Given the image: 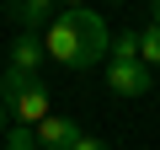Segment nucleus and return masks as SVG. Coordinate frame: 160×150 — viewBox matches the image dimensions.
I'll return each instance as SVG.
<instances>
[{"label":"nucleus","mask_w":160,"mask_h":150,"mask_svg":"<svg viewBox=\"0 0 160 150\" xmlns=\"http://www.w3.org/2000/svg\"><path fill=\"white\" fill-rule=\"evenodd\" d=\"M107 59H139V32H112ZM139 64H144V59H139Z\"/></svg>","instance_id":"nucleus-8"},{"label":"nucleus","mask_w":160,"mask_h":150,"mask_svg":"<svg viewBox=\"0 0 160 150\" xmlns=\"http://www.w3.org/2000/svg\"><path fill=\"white\" fill-rule=\"evenodd\" d=\"M64 11H80V0H64Z\"/></svg>","instance_id":"nucleus-13"},{"label":"nucleus","mask_w":160,"mask_h":150,"mask_svg":"<svg viewBox=\"0 0 160 150\" xmlns=\"http://www.w3.org/2000/svg\"><path fill=\"white\" fill-rule=\"evenodd\" d=\"M0 129H11V113H6V102H0Z\"/></svg>","instance_id":"nucleus-11"},{"label":"nucleus","mask_w":160,"mask_h":150,"mask_svg":"<svg viewBox=\"0 0 160 150\" xmlns=\"http://www.w3.org/2000/svg\"><path fill=\"white\" fill-rule=\"evenodd\" d=\"M75 150H107V139H91V134H80V139H75Z\"/></svg>","instance_id":"nucleus-10"},{"label":"nucleus","mask_w":160,"mask_h":150,"mask_svg":"<svg viewBox=\"0 0 160 150\" xmlns=\"http://www.w3.org/2000/svg\"><path fill=\"white\" fill-rule=\"evenodd\" d=\"M43 48L53 64L64 70H91L96 59H107L112 38H107V22L91 11V6H80V11H59L43 32Z\"/></svg>","instance_id":"nucleus-1"},{"label":"nucleus","mask_w":160,"mask_h":150,"mask_svg":"<svg viewBox=\"0 0 160 150\" xmlns=\"http://www.w3.org/2000/svg\"><path fill=\"white\" fill-rule=\"evenodd\" d=\"M59 0H6V11H11V22L22 27V32H32V27H43V22H53L59 11Z\"/></svg>","instance_id":"nucleus-5"},{"label":"nucleus","mask_w":160,"mask_h":150,"mask_svg":"<svg viewBox=\"0 0 160 150\" xmlns=\"http://www.w3.org/2000/svg\"><path fill=\"white\" fill-rule=\"evenodd\" d=\"M149 22H160V0H149Z\"/></svg>","instance_id":"nucleus-12"},{"label":"nucleus","mask_w":160,"mask_h":150,"mask_svg":"<svg viewBox=\"0 0 160 150\" xmlns=\"http://www.w3.org/2000/svg\"><path fill=\"white\" fill-rule=\"evenodd\" d=\"M43 59H48V48H43V38H32V32H22V38L11 43V70H16V75H38V70H43Z\"/></svg>","instance_id":"nucleus-6"},{"label":"nucleus","mask_w":160,"mask_h":150,"mask_svg":"<svg viewBox=\"0 0 160 150\" xmlns=\"http://www.w3.org/2000/svg\"><path fill=\"white\" fill-rule=\"evenodd\" d=\"M0 102H6L11 123L38 129V123L53 113V86H43V75H16V70H6V75H0Z\"/></svg>","instance_id":"nucleus-2"},{"label":"nucleus","mask_w":160,"mask_h":150,"mask_svg":"<svg viewBox=\"0 0 160 150\" xmlns=\"http://www.w3.org/2000/svg\"><path fill=\"white\" fill-rule=\"evenodd\" d=\"M107 6H118V0H107Z\"/></svg>","instance_id":"nucleus-14"},{"label":"nucleus","mask_w":160,"mask_h":150,"mask_svg":"<svg viewBox=\"0 0 160 150\" xmlns=\"http://www.w3.org/2000/svg\"><path fill=\"white\" fill-rule=\"evenodd\" d=\"M139 59H144L149 70H160V22L139 27Z\"/></svg>","instance_id":"nucleus-7"},{"label":"nucleus","mask_w":160,"mask_h":150,"mask_svg":"<svg viewBox=\"0 0 160 150\" xmlns=\"http://www.w3.org/2000/svg\"><path fill=\"white\" fill-rule=\"evenodd\" d=\"M75 139H80V123L64 118V113H48V118L38 123V145H43V150H75Z\"/></svg>","instance_id":"nucleus-4"},{"label":"nucleus","mask_w":160,"mask_h":150,"mask_svg":"<svg viewBox=\"0 0 160 150\" xmlns=\"http://www.w3.org/2000/svg\"><path fill=\"white\" fill-rule=\"evenodd\" d=\"M107 86L118 97H144L149 91V64H139V59H107Z\"/></svg>","instance_id":"nucleus-3"},{"label":"nucleus","mask_w":160,"mask_h":150,"mask_svg":"<svg viewBox=\"0 0 160 150\" xmlns=\"http://www.w3.org/2000/svg\"><path fill=\"white\" fill-rule=\"evenodd\" d=\"M6 150H43V145H38V129L11 123V129H6Z\"/></svg>","instance_id":"nucleus-9"}]
</instances>
